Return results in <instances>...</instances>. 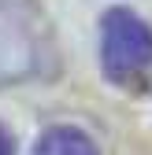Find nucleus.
Returning <instances> with one entry per match:
<instances>
[{
  "label": "nucleus",
  "mask_w": 152,
  "mask_h": 155,
  "mask_svg": "<svg viewBox=\"0 0 152 155\" xmlns=\"http://www.w3.org/2000/svg\"><path fill=\"white\" fill-rule=\"evenodd\" d=\"M100 63L115 85H137L141 81L145 70L152 67V30L145 26V18H137L126 8H111L104 15Z\"/></svg>",
  "instance_id": "obj_1"
},
{
  "label": "nucleus",
  "mask_w": 152,
  "mask_h": 155,
  "mask_svg": "<svg viewBox=\"0 0 152 155\" xmlns=\"http://www.w3.org/2000/svg\"><path fill=\"white\" fill-rule=\"evenodd\" d=\"M33 155H97V144H93L89 133L74 129V126H52L41 133Z\"/></svg>",
  "instance_id": "obj_2"
},
{
  "label": "nucleus",
  "mask_w": 152,
  "mask_h": 155,
  "mask_svg": "<svg viewBox=\"0 0 152 155\" xmlns=\"http://www.w3.org/2000/svg\"><path fill=\"white\" fill-rule=\"evenodd\" d=\"M0 155H15V140H11V133L0 126Z\"/></svg>",
  "instance_id": "obj_3"
}]
</instances>
